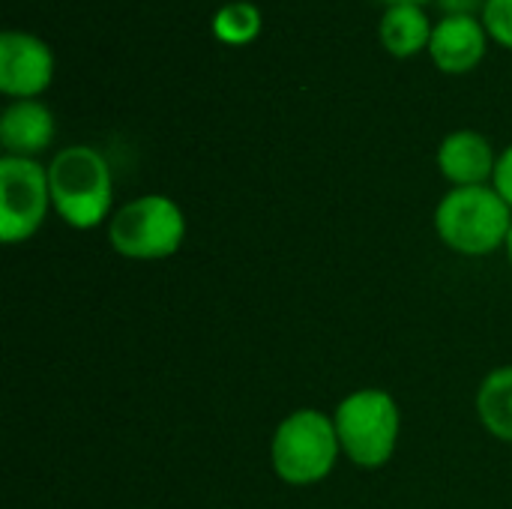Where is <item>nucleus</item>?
Wrapping results in <instances>:
<instances>
[{"label": "nucleus", "mask_w": 512, "mask_h": 509, "mask_svg": "<svg viewBox=\"0 0 512 509\" xmlns=\"http://www.w3.org/2000/svg\"><path fill=\"white\" fill-rule=\"evenodd\" d=\"M432 18L426 15V6H390L381 15L378 39L393 57H414L420 51H429L432 42Z\"/></svg>", "instance_id": "9b49d317"}, {"label": "nucleus", "mask_w": 512, "mask_h": 509, "mask_svg": "<svg viewBox=\"0 0 512 509\" xmlns=\"http://www.w3.org/2000/svg\"><path fill=\"white\" fill-rule=\"evenodd\" d=\"M54 213L75 231H90L114 216V177L108 159L90 144H72L48 162Z\"/></svg>", "instance_id": "f257e3e1"}, {"label": "nucleus", "mask_w": 512, "mask_h": 509, "mask_svg": "<svg viewBox=\"0 0 512 509\" xmlns=\"http://www.w3.org/2000/svg\"><path fill=\"white\" fill-rule=\"evenodd\" d=\"M435 231L447 249L468 258H483L507 246L512 210L492 183L450 189L435 207Z\"/></svg>", "instance_id": "f03ea898"}, {"label": "nucleus", "mask_w": 512, "mask_h": 509, "mask_svg": "<svg viewBox=\"0 0 512 509\" xmlns=\"http://www.w3.org/2000/svg\"><path fill=\"white\" fill-rule=\"evenodd\" d=\"M264 27V15L252 0H231L225 6H219L210 18V30L222 45H252L261 36Z\"/></svg>", "instance_id": "ddd939ff"}, {"label": "nucleus", "mask_w": 512, "mask_h": 509, "mask_svg": "<svg viewBox=\"0 0 512 509\" xmlns=\"http://www.w3.org/2000/svg\"><path fill=\"white\" fill-rule=\"evenodd\" d=\"M51 204V183L48 168L39 159L3 156L0 159V237L3 243L15 246L30 240Z\"/></svg>", "instance_id": "423d86ee"}, {"label": "nucleus", "mask_w": 512, "mask_h": 509, "mask_svg": "<svg viewBox=\"0 0 512 509\" xmlns=\"http://www.w3.org/2000/svg\"><path fill=\"white\" fill-rule=\"evenodd\" d=\"M186 240V216L168 195H141L126 201L108 219V243L132 261H162L180 252Z\"/></svg>", "instance_id": "39448f33"}, {"label": "nucleus", "mask_w": 512, "mask_h": 509, "mask_svg": "<svg viewBox=\"0 0 512 509\" xmlns=\"http://www.w3.org/2000/svg\"><path fill=\"white\" fill-rule=\"evenodd\" d=\"M477 417L492 438L512 444V366L486 375L477 390Z\"/></svg>", "instance_id": "f8f14e48"}, {"label": "nucleus", "mask_w": 512, "mask_h": 509, "mask_svg": "<svg viewBox=\"0 0 512 509\" xmlns=\"http://www.w3.org/2000/svg\"><path fill=\"white\" fill-rule=\"evenodd\" d=\"M444 15H483L486 0H435Z\"/></svg>", "instance_id": "dca6fc26"}, {"label": "nucleus", "mask_w": 512, "mask_h": 509, "mask_svg": "<svg viewBox=\"0 0 512 509\" xmlns=\"http://www.w3.org/2000/svg\"><path fill=\"white\" fill-rule=\"evenodd\" d=\"M498 165V153L477 129H456L438 147V168L453 189L489 186Z\"/></svg>", "instance_id": "1a4fd4ad"}, {"label": "nucleus", "mask_w": 512, "mask_h": 509, "mask_svg": "<svg viewBox=\"0 0 512 509\" xmlns=\"http://www.w3.org/2000/svg\"><path fill=\"white\" fill-rule=\"evenodd\" d=\"M480 18L486 24L489 39L512 51V0H486Z\"/></svg>", "instance_id": "4468645a"}, {"label": "nucleus", "mask_w": 512, "mask_h": 509, "mask_svg": "<svg viewBox=\"0 0 512 509\" xmlns=\"http://www.w3.org/2000/svg\"><path fill=\"white\" fill-rule=\"evenodd\" d=\"M54 81V51L27 30L0 33V93L12 102L39 99Z\"/></svg>", "instance_id": "0eeeda50"}, {"label": "nucleus", "mask_w": 512, "mask_h": 509, "mask_svg": "<svg viewBox=\"0 0 512 509\" xmlns=\"http://www.w3.org/2000/svg\"><path fill=\"white\" fill-rule=\"evenodd\" d=\"M378 3H384L390 9V6H426L432 0H378Z\"/></svg>", "instance_id": "f3484780"}, {"label": "nucleus", "mask_w": 512, "mask_h": 509, "mask_svg": "<svg viewBox=\"0 0 512 509\" xmlns=\"http://www.w3.org/2000/svg\"><path fill=\"white\" fill-rule=\"evenodd\" d=\"M333 423L342 456H348L357 468L375 471L393 459L402 432V414L387 390L366 387L345 396L333 414Z\"/></svg>", "instance_id": "20e7f679"}, {"label": "nucleus", "mask_w": 512, "mask_h": 509, "mask_svg": "<svg viewBox=\"0 0 512 509\" xmlns=\"http://www.w3.org/2000/svg\"><path fill=\"white\" fill-rule=\"evenodd\" d=\"M504 249H507V258H510V264H512V231H510V240H507V246H504Z\"/></svg>", "instance_id": "a211bd4d"}, {"label": "nucleus", "mask_w": 512, "mask_h": 509, "mask_svg": "<svg viewBox=\"0 0 512 509\" xmlns=\"http://www.w3.org/2000/svg\"><path fill=\"white\" fill-rule=\"evenodd\" d=\"M492 189L507 201V207L512 210V144L498 153V165H495V174H492Z\"/></svg>", "instance_id": "2eb2a0df"}, {"label": "nucleus", "mask_w": 512, "mask_h": 509, "mask_svg": "<svg viewBox=\"0 0 512 509\" xmlns=\"http://www.w3.org/2000/svg\"><path fill=\"white\" fill-rule=\"evenodd\" d=\"M342 456L339 432L333 417L315 408H300L288 414L270 444V462L282 483L306 489L324 483Z\"/></svg>", "instance_id": "7ed1b4c3"}, {"label": "nucleus", "mask_w": 512, "mask_h": 509, "mask_svg": "<svg viewBox=\"0 0 512 509\" xmlns=\"http://www.w3.org/2000/svg\"><path fill=\"white\" fill-rule=\"evenodd\" d=\"M489 33L477 15H444L435 21L429 57L447 75H465L477 69L489 51Z\"/></svg>", "instance_id": "6e6552de"}, {"label": "nucleus", "mask_w": 512, "mask_h": 509, "mask_svg": "<svg viewBox=\"0 0 512 509\" xmlns=\"http://www.w3.org/2000/svg\"><path fill=\"white\" fill-rule=\"evenodd\" d=\"M57 123L45 102L39 99H18L9 102L0 114V144L6 156L36 159L54 141Z\"/></svg>", "instance_id": "9d476101"}]
</instances>
